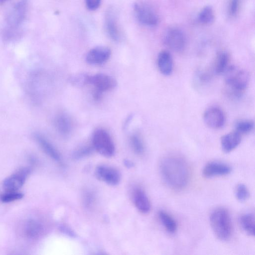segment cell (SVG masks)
I'll list each match as a JSON object with an SVG mask.
<instances>
[{"label":"cell","instance_id":"obj_26","mask_svg":"<svg viewBox=\"0 0 255 255\" xmlns=\"http://www.w3.org/2000/svg\"><path fill=\"white\" fill-rule=\"evenodd\" d=\"M131 146L133 151L138 155H141L144 152V145L140 136L133 134L130 138Z\"/></svg>","mask_w":255,"mask_h":255},{"label":"cell","instance_id":"obj_1","mask_svg":"<svg viewBox=\"0 0 255 255\" xmlns=\"http://www.w3.org/2000/svg\"><path fill=\"white\" fill-rule=\"evenodd\" d=\"M159 171L164 182L174 190L185 188L191 177L189 163L183 156L176 153L163 157L159 163Z\"/></svg>","mask_w":255,"mask_h":255},{"label":"cell","instance_id":"obj_12","mask_svg":"<svg viewBox=\"0 0 255 255\" xmlns=\"http://www.w3.org/2000/svg\"><path fill=\"white\" fill-rule=\"evenodd\" d=\"M232 168L229 165L218 161L208 163L203 168L202 173L206 177H212L230 174Z\"/></svg>","mask_w":255,"mask_h":255},{"label":"cell","instance_id":"obj_7","mask_svg":"<svg viewBox=\"0 0 255 255\" xmlns=\"http://www.w3.org/2000/svg\"><path fill=\"white\" fill-rule=\"evenodd\" d=\"M87 84L92 85L95 89L94 98L99 100L103 92L114 89L117 86V82L112 77L103 73L87 76Z\"/></svg>","mask_w":255,"mask_h":255},{"label":"cell","instance_id":"obj_11","mask_svg":"<svg viewBox=\"0 0 255 255\" xmlns=\"http://www.w3.org/2000/svg\"><path fill=\"white\" fill-rule=\"evenodd\" d=\"M96 177L103 182L115 186L121 181V174L116 168L106 165L98 166L95 170Z\"/></svg>","mask_w":255,"mask_h":255},{"label":"cell","instance_id":"obj_5","mask_svg":"<svg viewBox=\"0 0 255 255\" xmlns=\"http://www.w3.org/2000/svg\"><path fill=\"white\" fill-rule=\"evenodd\" d=\"M93 148L102 155L110 157L114 155L115 147L113 140L105 130L100 128L96 130L92 137Z\"/></svg>","mask_w":255,"mask_h":255},{"label":"cell","instance_id":"obj_10","mask_svg":"<svg viewBox=\"0 0 255 255\" xmlns=\"http://www.w3.org/2000/svg\"><path fill=\"white\" fill-rule=\"evenodd\" d=\"M203 119L206 125L213 129L222 128L226 122V116L223 110L217 107H211L204 113Z\"/></svg>","mask_w":255,"mask_h":255},{"label":"cell","instance_id":"obj_14","mask_svg":"<svg viewBox=\"0 0 255 255\" xmlns=\"http://www.w3.org/2000/svg\"><path fill=\"white\" fill-rule=\"evenodd\" d=\"M33 137L41 149L48 156L57 162H61L62 158L60 153L45 137L39 133H34Z\"/></svg>","mask_w":255,"mask_h":255},{"label":"cell","instance_id":"obj_13","mask_svg":"<svg viewBox=\"0 0 255 255\" xmlns=\"http://www.w3.org/2000/svg\"><path fill=\"white\" fill-rule=\"evenodd\" d=\"M111 50L105 46H98L91 49L86 55L87 62L92 65H100L110 57Z\"/></svg>","mask_w":255,"mask_h":255},{"label":"cell","instance_id":"obj_4","mask_svg":"<svg viewBox=\"0 0 255 255\" xmlns=\"http://www.w3.org/2000/svg\"><path fill=\"white\" fill-rule=\"evenodd\" d=\"M212 230L218 239L222 241L229 240L233 232V226L229 211L225 208L214 209L210 216Z\"/></svg>","mask_w":255,"mask_h":255},{"label":"cell","instance_id":"obj_31","mask_svg":"<svg viewBox=\"0 0 255 255\" xmlns=\"http://www.w3.org/2000/svg\"><path fill=\"white\" fill-rule=\"evenodd\" d=\"M87 76L85 74H80L74 76L71 78V82L76 86H83L87 84Z\"/></svg>","mask_w":255,"mask_h":255},{"label":"cell","instance_id":"obj_21","mask_svg":"<svg viewBox=\"0 0 255 255\" xmlns=\"http://www.w3.org/2000/svg\"><path fill=\"white\" fill-rule=\"evenodd\" d=\"M240 224L243 231L248 235H255V216L251 213L243 214L239 219Z\"/></svg>","mask_w":255,"mask_h":255},{"label":"cell","instance_id":"obj_28","mask_svg":"<svg viewBox=\"0 0 255 255\" xmlns=\"http://www.w3.org/2000/svg\"><path fill=\"white\" fill-rule=\"evenodd\" d=\"M235 195L237 199L239 201L244 202L249 198L250 192L245 185L239 184L236 188Z\"/></svg>","mask_w":255,"mask_h":255},{"label":"cell","instance_id":"obj_35","mask_svg":"<svg viewBox=\"0 0 255 255\" xmlns=\"http://www.w3.org/2000/svg\"><path fill=\"white\" fill-rule=\"evenodd\" d=\"M125 164L128 167H130L133 166V163L129 160H125Z\"/></svg>","mask_w":255,"mask_h":255},{"label":"cell","instance_id":"obj_15","mask_svg":"<svg viewBox=\"0 0 255 255\" xmlns=\"http://www.w3.org/2000/svg\"><path fill=\"white\" fill-rule=\"evenodd\" d=\"M133 200L137 209L142 214L149 213L151 209L150 202L144 192L140 187L135 188L133 192Z\"/></svg>","mask_w":255,"mask_h":255},{"label":"cell","instance_id":"obj_22","mask_svg":"<svg viewBox=\"0 0 255 255\" xmlns=\"http://www.w3.org/2000/svg\"><path fill=\"white\" fill-rule=\"evenodd\" d=\"M43 231V227L40 223L34 220L27 222L24 228L26 236L30 239H35L39 236Z\"/></svg>","mask_w":255,"mask_h":255},{"label":"cell","instance_id":"obj_23","mask_svg":"<svg viewBox=\"0 0 255 255\" xmlns=\"http://www.w3.org/2000/svg\"><path fill=\"white\" fill-rule=\"evenodd\" d=\"M158 217L166 230L171 233H174L177 228V224L173 218L164 211L158 212Z\"/></svg>","mask_w":255,"mask_h":255},{"label":"cell","instance_id":"obj_25","mask_svg":"<svg viewBox=\"0 0 255 255\" xmlns=\"http://www.w3.org/2000/svg\"><path fill=\"white\" fill-rule=\"evenodd\" d=\"M254 128V122L250 120H242L235 125V130L243 135L250 132Z\"/></svg>","mask_w":255,"mask_h":255},{"label":"cell","instance_id":"obj_18","mask_svg":"<svg viewBox=\"0 0 255 255\" xmlns=\"http://www.w3.org/2000/svg\"><path fill=\"white\" fill-rule=\"evenodd\" d=\"M158 69L162 74L168 76L173 71V62L170 53L166 50L160 51L157 58Z\"/></svg>","mask_w":255,"mask_h":255},{"label":"cell","instance_id":"obj_19","mask_svg":"<svg viewBox=\"0 0 255 255\" xmlns=\"http://www.w3.org/2000/svg\"><path fill=\"white\" fill-rule=\"evenodd\" d=\"M54 125L58 131L63 135H68L72 128L71 120L65 113L59 114L55 118Z\"/></svg>","mask_w":255,"mask_h":255},{"label":"cell","instance_id":"obj_34","mask_svg":"<svg viewBox=\"0 0 255 255\" xmlns=\"http://www.w3.org/2000/svg\"><path fill=\"white\" fill-rule=\"evenodd\" d=\"M60 231L70 237H74L75 236V233L72 230L65 225H61L60 226Z\"/></svg>","mask_w":255,"mask_h":255},{"label":"cell","instance_id":"obj_36","mask_svg":"<svg viewBox=\"0 0 255 255\" xmlns=\"http://www.w3.org/2000/svg\"><path fill=\"white\" fill-rule=\"evenodd\" d=\"M7 0H0V4L3 3Z\"/></svg>","mask_w":255,"mask_h":255},{"label":"cell","instance_id":"obj_17","mask_svg":"<svg viewBox=\"0 0 255 255\" xmlns=\"http://www.w3.org/2000/svg\"><path fill=\"white\" fill-rule=\"evenodd\" d=\"M106 27L110 37L115 41H119L121 38V32L118 24L115 12L109 10L106 15Z\"/></svg>","mask_w":255,"mask_h":255},{"label":"cell","instance_id":"obj_6","mask_svg":"<svg viewBox=\"0 0 255 255\" xmlns=\"http://www.w3.org/2000/svg\"><path fill=\"white\" fill-rule=\"evenodd\" d=\"M135 16L142 24L149 27H154L158 25L159 18L155 10L149 4L138 2L134 4Z\"/></svg>","mask_w":255,"mask_h":255},{"label":"cell","instance_id":"obj_24","mask_svg":"<svg viewBox=\"0 0 255 255\" xmlns=\"http://www.w3.org/2000/svg\"><path fill=\"white\" fill-rule=\"evenodd\" d=\"M215 18L214 10L210 5L203 7L200 10L197 16L198 21L204 25H209L213 23L215 20Z\"/></svg>","mask_w":255,"mask_h":255},{"label":"cell","instance_id":"obj_27","mask_svg":"<svg viewBox=\"0 0 255 255\" xmlns=\"http://www.w3.org/2000/svg\"><path fill=\"white\" fill-rule=\"evenodd\" d=\"M23 194L16 191H7L0 196V200L3 203H9L22 199Z\"/></svg>","mask_w":255,"mask_h":255},{"label":"cell","instance_id":"obj_2","mask_svg":"<svg viewBox=\"0 0 255 255\" xmlns=\"http://www.w3.org/2000/svg\"><path fill=\"white\" fill-rule=\"evenodd\" d=\"M27 9V0H19L10 10L2 31V36L5 40L12 41L19 37L21 26L26 18Z\"/></svg>","mask_w":255,"mask_h":255},{"label":"cell","instance_id":"obj_8","mask_svg":"<svg viewBox=\"0 0 255 255\" xmlns=\"http://www.w3.org/2000/svg\"><path fill=\"white\" fill-rule=\"evenodd\" d=\"M164 43L174 52H181L184 50L186 44V39L183 31L177 27L168 29L164 36Z\"/></svg>","mask_w":255,"mask_h":255},{"label":"cell","instance_id":"obj_3","mask_svg":"<svg viewBox=\"0 0 255 255\" xmlns=\"http://www.w3.org/2000/svg\"><path fill=\"white\" fill-rule=\"evenodd\" d=\"M225 73L226 94L232 98L241 97L249 83V74L246 71L234 66H229Z\"/></svg>","mask_w":255,"mask_h":255},{"label":"cell","instance_id":"obj_33","mask_svg":"<svg viewBox=\"0 0 255 255\" xmlns=\"http://www.w3.org/2000/svg\"><path fill=\"white\" fill-rule=\"evenodd\" d=\"M87 8L91 10L97 9L100 6L101 0H85Z\"/></svg>","mask_w":255,"mask_h":255},{"label":"cell","instance_id":"obj_32","mask_svg":"<svg viewBox=\"0 0 255 255\" xmlns=\"http://www.w3.org/2000/svg\"><path fill=\"white\" fill-rule=\"evenodd\" d=\"M84 201L85 206L88 207H91L94 203L95 197L91 192H87L84 195Z\"/></svg>","mask_w":255,"mask_h":255},{"label":"cell","instance_id":"obj_9","mask_svg":"<svg viewBox=\"0 0 255 255\" xmlns=\"http://www.w3.org/2000/svg\"><path fill=\"white\" fill-rule=\"evenodd\" d=\"M28 167H23L6 177L3 182V187L7 191H16L24 184L30 173Z\"/></svg>","mask_w":255,"mask_h":255},{"label":"cell","instance_id":"obj_16","mask_svg":"<svg viewBox=\"0 0 255 255\" xmlns=\"http://www.w3.org/2000/svg\"><path fill=\"white\" fill-rule=\"evenodd\" d=\"M242 135L236 130L227 133L221 137V147L225 152L234 150L241 143Z\"/></svg>","mask_w":255,"mask_h":255},{"label":"cell","instance_id":"obj_30","mask_svg":"<svg viewBox=\"0 0 255 255\" xmlns=\"http://www.w3.org/2000/svg\"><path fill=\"white\" fill-rule=\"evenodd\" d=\"M92 146H84L76 150L73 153L72 157L74 159H78L84 157L92 152L93 149Z\"/></svg>","mask_w":255,"mask_h":255},{"label":"cell","instance_id":"obj_29","mask_svg":"<svg viewBox=\"0 0 255 255\" xmlns=\"http://www.w3.org/2000/svg\"><path fill=\"white\" fill-rule=\"evenodd\" d=\"M241 0H229L228 13L230 17H235L239 13Z\"/></svg>","mask_w":255,"mask_h":255},{"label":"cell","instance_id":"obj_20","mask_svg":"<svg viewBox=\"0 0 255 255\" xmlns=\"http://www.w3.org/2000/svg\"><path fill=\"white\" fill-rule=\"evenodd\" d=\"M230 56L225 51L219 52L215 58L213 64V70L216 74L224 73L228 68Z\"/></svg>","mask_w":255,"mask_h":255}]
</instances>
